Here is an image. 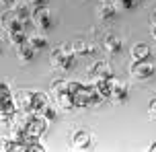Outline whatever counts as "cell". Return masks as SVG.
Wrapping results in <instances>:
<instances>
[{
  "mask_svg": "<svg viewBox=\"0 0 156 152\" xmlns=\"http://www.w3.org/2000/svg\"><path fill=\"white\" fill-rule=\"evenodd\" d=\"M16 107H21L23 111L27 113H37L41 107L45 103H49L47 101L45 95H41V93H31V90H23L21 95H19V101H16Z\"/></svg>",
  "mask_w": 156,
  "mask_h": 152,
  "instance_id": "6da1fadb",
  "label": "cell"
},
{
  "mask_svg": "<svg viewBox=\"0 0 156 152\" xmlns=\"http://www.w3.org/2000/svg\"><path fill=\"white\" fill-rule=\"evenodd\" d=\"M74 62H76V51L66 45H60L51 51V64L58 70H70L74 68Z\"/></svg>",
  "mask_w": 156,
  "mask_h": 152,
  "instance_id": "7a4b0ae2",
  "label": "cell"
},
{
  "mask_svg": "<svg viewBox=\"0 0 156 152\" xmlns=\"http://www.w3.org/2000/svg\"><path fill=\"white\" fill-rule=\"evenodd\" d=\"M29 19H31V23L35 25L37 31H47V29H51V27L55 25L54 16H51V12H49V8H47V4L41 6V8H35Z\"/></svg>",
  "mask_w": 156,
  "mask_h": 152,
  "instance_id": "3957f363",
  "label": "cell"
},
{
  "mask_svg": "<svg viewBox=\"0 0 156 152\" xmlns=\"http://www.w3.org/2000/svg\"><path fill=\"white\" fill-rule=\"evenodd\" d=\"M154 72H156L154 64H150L148 60H144V62H133V66H132V74L138 80H148V78H152V76H154Z\"/></svg>",
  "mask_w": 156,
  "mask_h": 152,
  "instance_id": "277c9868",
  "label": "cell"
},
{
  "mask_svg": "<svg viewBox=\"0 0 156 152\" xmlns=\"http://www.w3.org/2000/svg\"><path fill=\"white\" fill-rule=\"evenodd\" d=\"M117 10H119V8H117L113 2L103 0V2H99V6H97V16L103 19V21H111V19H115Z\"/></svg>",
  "mask_w": 156,
  "mask_h": 152,
  "instance_id": "5b68a950",
  "label": "cell"
},
{
  "mask_svg": "<svg viewBox=\"0 0 156 152\" xmlns=\"http://www.w3.org/2000/svg\"><path fill=\"white\" fill-rule=\"evenodd\" d=\"M16 56H19V62H21V64H29V62L35 60L37 49L27 41V43H23V45H19V48H16Z\"/></svg>",
  "mask_w": 156,
  "mask_h": 152,
  "instance_id": "8992f818",
  "label": "cell"
},
{
  "mask_svg": "<svg viewBox=\"0 0 156 152\" xmlns=\"http://www.w3.org/2000/svg\"><path fill=\"white\" fill-rule=\"evenodd\" d=\"M127 95H129V90H127V84H123V82H115V80H113L111 99H113V101H117V103H123V101H127Z\"/></svg>",
  "mask_w": 156,
  "mask_h": 152,
  "instance_id": "52a82bcc",
  "label": "cell"
},
{
  "mask_svg": "<svg viewBox=\"0 0 156 152\" xmlns=\"http://www.w3.org/2000/svg\"><path fill=\"white\" fill-rule=\"evenodd\" d=\"M72 146H74L76 150H86V148L90 146V136H88V132H76V134L72 136Z\"/></svg>",
  "mask_w": 156,
  "mask_h": 152,
  "instance_id": "ba28073f",
  "label": "cell"
},
{
  "mask_svg": "<svg viewBox=\"0 0 156 152\" xmlns=\"http://www.w3.org/2000/svg\"><path fill=\"white\" fill-rule=\"evenodd\" d=\"M90 72H93V78H113V72L105 62H97L90 68Z\"/></svg>",
  "mask_w": 156,
  "mask_h": 152,
  "instance_id": "9c48e42d",
  "label": "cell"
},
{
  "mask_svg": "<svg viewBox=\"0 0 156 152\" xmlns=\"http://www.w3.org/2000/svg\"><path fill=\"white\" fill-rule=\"evenodd\" d=\"M121 48H123V43H121L119 37H115V35H107L105 37V51L107 54H119Z\"/></svg>",
  "mask_w": 156,
  "mask_h": 152,
  "instance_id": "30bf717a",
  "label": "cell"
},
{
  "mask_svg": "<svg viewBox=\"0 0 156 152\" xmlns=\"http://www.w3.org/2000/svg\"><path fill=\"white\" fill-rule=\"evenodd\" d=\"M148 56H150V48L148 45L138 43V45L132 48V60L133 62H144V60H148Z\"/></svg>",
  "mask_w": 156,
  "mask_h": 152,
  "instance_id": "8fae6325",
  "label": "cell"
},
{
  "mask_svg": "<svg viewBox=\"0 0 156 152\" xmlns=\"http://www.w3.org/2000/svg\"><path fill=\"white\" fill-rule=\"evenodd\" d=\"M72 49L76 51V56H93V54H94L93 43H88V41H82V39L74 41V45H72Z\"/></svg>",
  "mask_w": 156,
  "mask_h": 152,
  "instance_id": "7c38bea8",
  "label": "cell"
},
{
  "mask_svg": "<svg viewBox=\"0 0 156 152\" xmlns=\"http://www.w3.org/2000/svg\"><path fill=\"white\" fill-rule=\"evenodd\" d=\"M58 105L62 109H74L76 107V97H74V93H58Z\"/></svg>",
  "mask_w": 156,
  "mask_h": 152,
  "instance_id": "4fadbf2b",
  "label": "cell"
},
{
  "mask_svg": "<svg viewBox=\"0 0 156 152\" xmlns=\"http://www.w3.org/2000/svg\"><path fill=\"white\" fill-rule=\"evenodd\" d=\"M29 43H31L33 48L39 51V49H43L47 45V37L43 35V33H37V31H35V33H29Z\"/></svg>",
  "mask_w": 156,
  "mask_h": 152,
  "instance_id": "5bb4252c",
  "label": "cell"
},
{
  "mask_svg": "<svg viewBox=\"0 0 156 152\" xmlns=\"http://www.w3.org/2000/svg\"><path fill=\"white\" fill-rule=\"evenodd\" d=\"M138 2H140V0H113V4H115L117 8H121V10H132Z\"/></svg>",
  "mask_w": 156,
  "mask_h": 152,
  "instance_id": "9a60e30c",
  "label": "cell"
},
{
  "mask_svg": "<svg viewBox=\"0 0 156 152\" xmlns=\"http://www.w3.org/2000/svg\"><path fill=\"white\" fill-rule=\"evenodd\" d=\"M45 148L41 144H29V152H43Z\"/></svg>",
  "mask_w": 156,
  "mask_h": 152,
  "instance_id": "2e32d148",
  "label": "cell"
},
{
  "mask_svg": "<svg viewBox=\"0 0 156 152\" xmlns=\"http://www.w3.org/2000/svg\"><path fill=\"white\" fill-rule=\"evenodd\" d=\"M148 111H150V115L156 119V99H152V101H150V109H148Z\"/></svg>",
  "mask_w": 156,
  "mask_h": 152,
  "instance_id": "e0dca14e",
  "label": "cell"
},
{
  "mask_svg": "<svg viewBox=\"0 0 156 152\" xmlns=\"http://www.w3.org/2000/svg\"><path fill=\"white\" fill-rule=\"evenodd\" d=\"M148 150H152V152H156V142H154V144H152V146H150Z\"/></svg>",
  "mask_w": 156,
  "mask_h": 152,
  "instance_id": "ac0fdd59",
  "label": "cell"
},
{
  "mask_svg": "<svg viewBox=\"0 0 156 152\" xmlns=\"http://www.w3.org/2000/svg\"><path fill=\"white\" fill-rule=\"evenodd\" d=\"M152 35H154V39H156V27L152 25Z\"/></svg>",
  "mask_w": 156,
  "mask_h": 152,
  "instance_id": "d6986e66",
  "label": "cell"
},
{
  "mask_svg": "<svg viewBox=\"0 0 156 152\" xmlns=\"http://www.w3.org/2000/svg\"><path fill=\"white\" fill-rule=\"evenodd\" d=\"M152 23H154V27H156V15H154V19H152Z\"/></svg>",
  "mask_w": 156,
  "mask_h": 152,
  "instance_id": "ffe728a7",
  "label": "cell"
},
{
  "mask_svg": "<svg viewBox=\"0 0 156 152\" xmlns=\"http://www.w3.org/2000/svg\"><path fill=\"white\" fill-rule=\"evenodd\" d=\"M2 2H10V0H2Z\"/></svg>",
  "mask_w": 156,
  "mask_h": 152,
  "instance_id": "44dd1931",
  "label": "cell"
}]
</instances>
